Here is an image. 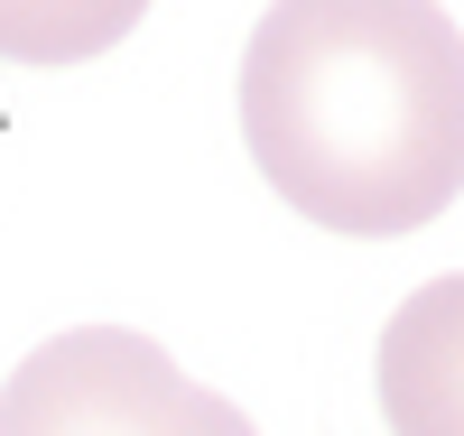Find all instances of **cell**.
<instances>
[{"mask_svg": "<svg viewBox=\"0 0 464 436\" xmlns=\"http://www.w3.org/2000/svg\"><path fill=\"white\" fill-rule=\"evenodd\" d=\"M381 427L391 436H464V269L409 288L381 325Z\"/></svg>", "mask_w": 464, "mask_h": 436, "instance_id": "3", "label": "cell"}, {"mask_svg": "<svg viewBox=\"0 0 464 436\" xmlns=\"http://www.w3.org/2000/svg\"><path fill=\"white\" fill-rule=\"evenodd\" d=\"M0 436H260L223 390L186 381L130 325L47 334L0 381Z\"/></svg>", "mask_w": 464, "mask_h": 436, "instance_id": "2", "label": "cell"}, {"mask_svg": "<svg viewBox=\"0 0 464 436\" xmlns=\"http://www.w3.org/2000/svg\"><path fill=\"white\" fill-rule=\"evenodd\" d=\"M140 19H149V0H0V56L84 65V56H111Z\"/></svg>", "mask_w": 464, "mask_h": 436, "instance_id": "4", "label": "cell"}, {"mask_svg": "<svg viewBox=\"0 0 464 436\" xmlns=\"http://www.w3.org/2000/svg\"><path fill=\"white\" fill-rule=\"evenodd\" d=\"M242 149L306 223L400 242L464 195V28L437 0H269Z\"/></svg>", "mask_w": 464, "mask_h": 436, "instance_id": "1", "label": "cell"}]
</instances>
